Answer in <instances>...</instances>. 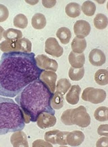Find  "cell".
Listing matches in <instances>:
<instances>
[{
    "label": "cell",
    "mask_w": 108,
    "mask_h": 147,
    "mask_svg": "<svg viewBox=\"0 0 108 147\" xmlns=\"http://www.w3.org/2000/svg\"><path fill=\"white\" fill-rule=\"evenodd\" d=\"M91 28L87 21L79 20L74 25V32L76 37L84 38L89 34Z\"/></svg>",
    "instance_id": "11"
},
{
    "label": "cell",
    "mask_w": 108,
    "mask_h": 147,
    "mask_svg": "<svg viewBox=\"0 0 108 147\" xmlns=\"http://www.w3.org/2000/svg\"><path fill=\"white\" fill-rule=\"evenodd\" d=\"M42 4L46 8H51V7H53L54 5L56 4V1L55 0H53V1H46V0H43V1H42Z\"/></svg>",
    "instance_id": "37"
},
{
    "label": "cell",
    "mask_w": 108,
    "mask_h": 147,
    "mask_svg": "<svg viewBox=\"0 0 108 147\" xmlns=\"http://www.w3.org/2000/svg\"><path fill=\"white\" fill-rule=\"evenodd\" d=\"M88 60L95 66H101L105 63V55L101 50L93 49L91 50L88 55Z\"/></svg>",
    "instance_id": "13"
},
{
    "label": "cell",
    "mask_w": 108,
    "mask_h": 147,
    "mask_svg": "<svg viewBox=\"0 0 108 147\" xmlns=\"http://www.w3.org/2000/svg\"><path fill=\"white\" fill-rule=\"evenodd\" d=\"M14 26L19 28H26L28 26V19L24 14L18 13L14 18Z\"/></svg>",
    "instance_id": "29"
},
{
    "label": "cell",
    "mask_w": 108,
    "mask_h": 147,
    "mask_svg": "<svg viewBox=\"0 0 108 147\" xmlns=\"http://www.w3.org/2000/svg\"><path fill=\"white\" fill-rule=\"evenodd\" d=\"M25 121L22 110L10 98L0 96V135L22 130Z\"/></svg>",
    "instance_id": "3"
},
{
    "label": "cell",
    "mask_w": 108,
    "mask_h": 147,
    "mask_svg": "<svg viewBox=\"0 0 108 147\" xmlns=\"http://www.w3.org/2000/svg\"><path fill=\"white\" fill-rule=\"evenodd\" d=\"M3 37L9 41H16L22 38V33L20 30L15 28H8L4 30Z\"/></svg>",
    "instance_id": "21"
},
{
    "label": "cell",
    "mask_w": 108,
    "mask_h": 147,
    "mask_svg": "<svg viewBox=\"0 0 108 147\" xmlns=\"http://www.w3.org/2000/svg\"><path fill=\"white\" fill-rule=\"evenodd\" d=\"M56 36L61 43L66 45L70 42V38L72 37V33L70 29L67 27H61L57 30Z\"/></svg>",
    "instance_id": "20"
},
{
    "label": "cell",
    "mask_w": 108,
    "mask_h": 147,
    "mask_svg": "<svg viewBox=\"0 0 108 147\" xmlns=\"http://www.w3.org/2000/svg\"><path fill=\"white\" fill-rule=\"evenodd\" d=\"M84 75V68H74L71 67L68 71V76L72 81H79L83 78Z\"/></svg>",
    "instance_id": "25"
},
{
    "label": "cell",
    "mask_w": 108,
    "mask_h": 147,
    "mask_svg": "<svg viewBox=\"0 0 108 147\" xmlns=\"http://www.w3.org/2000/svg\"><path fill=\"white\" fill-rule=\"evenodd\" d=\"M47 24L45 16L41 13H36L32 16L31 20L32 26L36 30L44 28Z\"/></svg>",
    "instance_id": "18"
},
{
    "label": "cell",
    "mask_w": 108,
    "mask_h": 147,
    "mask_svg": "<svg viewBox=\"0 0 108 147\" xmlns=\"http://www.w3.org/2000/svg\"><path fill=\"white\" fill-rule=\"evenodd\" d=\"M39 79L48 87L51 92H55L56 85L57 74L55 71L51 70H43L41 74Z\"/></svg>",
    "instance_id": "10"
},
{
    "label": "cell",
    "mask_w": 108,
    "mask_h": 147,
    "mask_svg": "<svg viewBox=\"0 0 108 147\" xmlns=\"http://www.w3.org/2000/svg\"><path fill=\"white\" fill-rule=\"evenodd\" d=\"M71 84L68 79L61 78L57 81L56 85H55V93H59L64 95L68 92V90L70 88Z\"/></svg>",
    "instance_id": "23"
},
{
    "label": "cell",
    "mask_w": 108,
    "mask_h": 147,
    "mask_svg": "<svg viewBox=\"0 0 108 147\" xmlns=\"http://www.w3.org/2000/svg\"><path fill=\"white\" fill-rule=\"evenodd\" d=\"M97 133L100 136L108 137V125H100L97 129Z\"/></svg>",
    "instance_id": "34"
},
{
    "label": "cell",
    "mask_w": 108,
    "mask_h": 147,
    "mask_svg": "<svg viewBox=\"0 0 108 147\" xmlns=\"http://www.w3.org/2000/svg\"><path fill=\"white\" fill-rule=\"evenodd\" d=\"M64 103L63 95L59 93L53 92V95L51 100V106L53 109H59L63 107Z\"/></svg>",
    "instance_id": "27"
},
{
    "label": "cell",
    "mask_w": 108,
    "mask_h": 147,
    "mask_svg": "<svg viewBox=\"0 0 108 147\" xmlns=\"http://www.w3.org/2000/svg\"><path fill=\"white\" fill-rule=\"evenodd\" d=\"M45 52L55 57H59L63 55V49L59 45L58 41L54 37H49L45 43Z\"/></svg>",
    "instance_id": "8"
},
{
    "label": "cell",
    "mask_w": 108,
    "mask_h": 147,
    "mask_svg": "<svg viewBox=\"0 0 108 147\" xmlns=\"http://www.w3.org/2000/svg\"><path fill=\"white\" fill-rule=\"evenodd\" d=\"M84 134L80 130H74L67 135V144L71 146H78L83 142Z\"/></svg>",
    "instance_id": "14"
},
{
    "label": "cell",
    "mask_w": 108,
    "mask_h": 147,
    "mask_svg": "<svg viewBox=\"0 0 108 147\" xmlns=\"http://www.w3.org/2000/svg\"><path fill=\"white\" fill-rule=\"evenodd\" d=\"M71 111L72 109H68L65 110L62 113L61 115V121L63 124L67 125H72V121H71Z\"/></svg>",
    "instance_id": "32"
},
{
    "label": "cell",
    "mask_w": 108,
    "mask_h": 147,
    "mask_svg": "<svg viewBox=\"0 0 108 147\" xmlns=\"http://www.w3.org/2000/svg\"><path fill=\"white\" fill-rule=\"evenodd\" d=\"M56 121L57 119L55 115L47 112H43L38 116L36 122L38 127L41 129H46L54 126L56 123Z\"/></svg>",
    "instance_id": "9"
},
{
    "label": "cell",
    "mask_w": 108,
    "mask_h": 147,
    "mask_svg": "<svg viewBox=\"0 0 108 147\" xmlns=\"http://www.w3.org/2000/svg\"><path fill=\"white\" fill-rule=\"evenodd\" d=\"M65 96V100L71 105H76L79 101L81 88L78 85H73L68 90Z\"/></svg>",
    "instance_id": "16"
},
{
    "label": "cell",
    "mask_w": 108,
    "mask_h": 147,
    "mask_svg": "<svg viewBox=\"0 0 108 147\" xmlns=\"http://www.w3.org/2000/svg\"><path fill=\"white\" fill-rule=\"evenodd\" d=\"M82 100L93 104L101 103L106 98V92L101 88H95L93 87H87L82 93Z\"/></svg>",
    "instance_id": "6"
},
{
    "label": "cell",
    "mask_w": 108,
    "mask_h": 147,
    "mask_svg": "<svg viewBox=\"0 0 108 147\" xmlns=\"http://www.w3.org/2000/svg\"><path fill=\"white\" fill-rule=\"evenodd\" d=\"M0 50L3 53L9 52H23L30 53L32 50V43L26 38H22L16 41L3 40L0 43Z\"/></svg>",
    "instance_id": "4"
},
{
    "label": "cell",
    "mask_w": 108,
    "mask_h": 147,
    "mask_svg": "<svg viewBox=\"0 0 108 147\" xmlns=\"http://www.w3.org/2000/svg\"><path fill=\"white\" fill-rule=\"evenodd\" d=\"M10 142L14 147H28L27 136L24 131L17 130L14 131L10 137Z\"/></svg>",
    "instance_id": "12"
},
{
    "label": "cell",
    "mask_w": 108,
    "mask_h": 147,
    "mask_svg": "<svg viewBox=\"0 0 108 147\" xmlns=\"http://www.w3.org/2000/svg\"><path fill=\"white\" fill-rule=\"evenodd\" d=\"M94 26L98 30H103L107 28L108 20L107 16L103 13H98L93 19Z\"/></svg>",
    "instance_id": "24"
},
{
    "label": "cell",
    "mask_w": 108,
    "mask_h": 147,
    "mask_svg": "<svg viewBox=\"0 0 108 147\" xmlns=\"http://www.w3.org/2000/svg\"><path fill=\"white\" fill-rule=\"evenodd\" d=\"M86 41L84 38H79L76 36L73 38L71 48L73 52L76 53H82L86 48Z\"/></svg>",
    "instance_id": "17"
},
{
    "label": "cell",
    "mask_w": 108,
    "mask_h": 147,
    "mask_svg": "<svg viewBox=\"0 0 108 147\" xmlns=\"http://www.w3.org/2000/svg\"><path fill=\"white\" fill-rule=\"evenodd\" d=\"M68 61L71 66L74 68H81L83 67L85 62V56L83 53L78 54L72 51L69 54Z\"/></svg>",
    "instance_id": "15"
},
{
    "label": "cell",
    "mask_w": 108,
    "mask_h": 147,
    "mask_svg": "<svg viewBox=\"0 0 108 147\" xmlns=\"http://www.w3.org/2000/svg\"><path fill=\"white\" fill-rule=\"evenodd\" d=\"M32 146L33 147H37V146H49L52 147L53 145H52L51 143L47 142V141H44L43 140H36L34 141L33 143H32Z\"/></svg>",
    "instance_id": "35"
},
{
    "label": "cell",
    "mask_w": 108,
    "mask_h": 147,
    "mask_svg": "<svg viewBox=\"0 0 108 147\" xmlns=\"http://www.w3.org/2000/svg\"><path fill=\"white\" fill-rule=\"evenodd\" d=\"M71 121L72 125H76L80 127H86L90 123V117L85 107L80 105L72 109Z\"/></svg>",
    "instance_id": "5"
},
{
    "label": "cell",
    "mask_w": 108,
    "mask_h": 147,
    "mask_svg": "<svg viewBox=\"0 0 108 147\" xmlns=\"http://www.w3.org/2000/svg\"><path fill=\"white\" fill-rule=\"evenodd\" d=\"M9 11L7 7L0 3V22H4L8 18Z\"/></svg>",
    "instance_id": "33"
},
{
    "label": "cell",
    "mask_w": 108,
    "mask_h": 147,
    "mask_svg": "<svg viewBox=\"0 0 108 147\" xmlns=\"http://www.w3.org/2000/svg\"><path fill=\"white\" fill-rule=\"evenodd\" d=\"M43 71L32 52L3 53L0 59V96L15 97Z\"/></svg>",
    "instance_id": "1"
},
{
    "label": "cell",
    "mask_w": 108,
    "mask_h": 147,
    "mask_svg": "<svg viewBox=\"0 0 108 147\" xmlns=\"http://www.w3.org/2000/svg\"><path fill=\"white\" fill-rule=\"evenodd\" d=\"M69 133V131H59L56 135V144H59L61 146L67 145V135Z\"/></svg>",
    "instance_id": "31"
},
{
    "label": "cell",
    "mask_w": 108,
    "mask_h": 147,
    "mask_svg": "<svg viewBox=\"0 0 108 147\" xmlns=\"http://www.w3.org/2000/svg\"><path fill=\"white\" fill-rule=\"evenodd\" d=\"M53 95V92L39 78L25 87L15 98L22 110L25 123L36 122L38 116L43 112L55 115L51 106Z\"/></svg>",
    "instance_id": "2"
},
{
    "label": "cell",
    "mask_w": 108,
    "mask_h": 147,
    "mask_svg": "<svg viewBox=\"0 0 108 147\" xmlns=\"http://www.w3.org/2000/svg\"><path fill=\"white\" fill-rule=\"evenodd\" d=\"M108 146V137H102L97 140L96 146L97 147H107Z\"/></svg>",
    "instance_id": "36"
},
{
    "label": "cell",
    "mask_w": 108,
    "mask_h": 147,
    "mask_svg": "<svg viewBox=\"0 0 108 147\" xmlns=\"http://www.w3.org/2000/svg\"><path fill=\"white\" fill-rule=\"evenodd\" d=\"M59 130L58 129H54V130H51L45 132L44 138L47 142L51 143V144H56V135Z\"/></svg>",
    "instance_id": "30"
},
{
    "label": "cell",
    "mask_w": 108,
    "mask_h": 147,
    "mask_svg": "<svg viewBox=\"0 0 108 147\" xmlns=\"http://www.w3.org/2000/svg\"><path fill=\"white\" fill-rule=\"evenodd\" d=\"M94 117L99 121H107L108 120V108L107 107H98L94 112Z\"/></svg>",
    "instance_id": "26"
},
{
    "label": "cell",
    "mask_w": 108,
    "mask_h": 147,
    "mask_svg": "<svg viewBox=\"0 0 108 147\" xmlns=\"http://www.w3.org/2000/svg\"><path fill=\"white\" fill-rule=\"evenodd\" d=\"M94 79L97 84L105 86L108 84V71L105 69H100L95 74Z\"/></svg>",
    "instance_id": "22"
},
{
    "label": "cell",
    "mask_w": 108,
    "mask_h": 147,
    "mask_svg": "<svg viewBox=\"0 0 108 147\" xmlns=\"http://www.w3.org/2000/svg\"><path fill=\"white\" fill-rule=\"evenodd\" d=\"M4 32V29L3 28V27L0 26V40H1V38H3V34Z\"/></svg>",
    "instance_id": "38"
},
{
    "label": "cell",
    "mask_w": 108,
    "mask_h": 147,
    "mask_svg": "<svg viewBox=\"0 0 108 147\" xmlns=\"http://www.w3.org/2000/svg\"><path fill=\"white\" fill-rule=\"evenodd\" d=\"M35 61L38 67L43 70H51L55 72L58 68V63L56 61L43 54L36 56Z\"/></svg>",
    "instance_id": "7"
},
{
    "label": "cell",
    "mask_w": 108,
    "mask_h": 147,
    "mask_svg": "<svg viewBox=\"0 0 108 147\" xmlns=\"http://www.w3.org/2000/svg\"><path fill=\"white\" fill-rule=\"evenodd\" d=\"M81 10L86 16H92L95 13L96 5L92 1H86L82 3L81 6Z\"/></svg>",
    "instance_id": "28"
},
{
    "label": "cell",
    "mask_w": 108,
    "mask_h": 147,
    "mask_svg": "<svg viewBox=\"0 0 108 147\" xmlns=\"http://www.w3.org/2000/svg\"><path fill=\"white\" fill-rule=\"evenodd\" d=\"M65 13L70 18H77L80 15L81 6L77 3H70L65 7Z\"/></svg>",
    "instance_id": "19"
}]
</instances>
